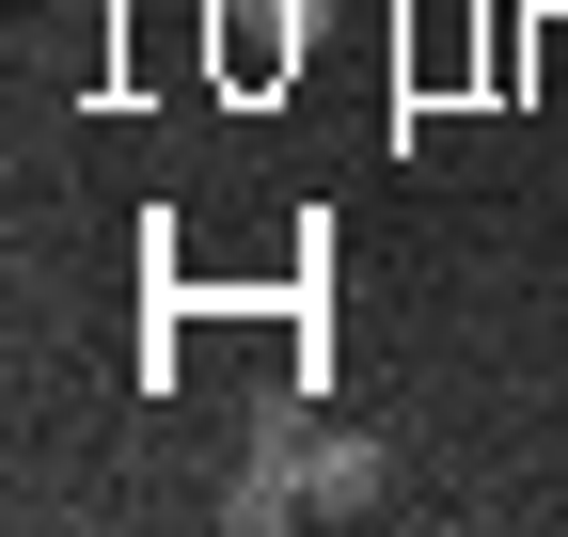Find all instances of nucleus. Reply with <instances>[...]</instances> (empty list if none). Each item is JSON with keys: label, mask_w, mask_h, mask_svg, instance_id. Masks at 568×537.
<instances>
[{"label": "nucleus", "mask_w": 568, "mask_h": 537, "mask_svg": "<svg viewBox=\"0 0 568 537\" xmlns=\"http://www.w3.org/2000/svg\"><path fill=\"white\" fill-rule=\"evenodd\" d=\"M301 506H316V521H364V506H379V443H364V427L301 443Z\"/></svg>", "instance_id": "7ed1b4c3"}, {"label": "nucleus", "mask_w": 568, "mask_h": 537, "mask_svg": "<svg viewBox=\"0 0 568 537\" xmlns=\"http://www.w3.org/2000/svg\"><path fill=\"white\" fill-rule=\"evenodd\" d=\"M316 48V0H205V80L222 95H284Z\"/></svg>", "instance_id": "f257e3e1"}, {"label": "nucleus", "mask_w": 568, "mask_h": 537, "mask_svg": "<svg viewBox=\"0 0 568 537\" xmlns=\"http://www.w3.org/2000/svg\"><path fill=\"white\" fill-rule=\"evenodd\" d=\"M222 521H237V537H268V521H316V506H301V427H284V395L253 412V458H237Z\"/></svg>", "instance_id": "f03ea898"}]
</instances>
